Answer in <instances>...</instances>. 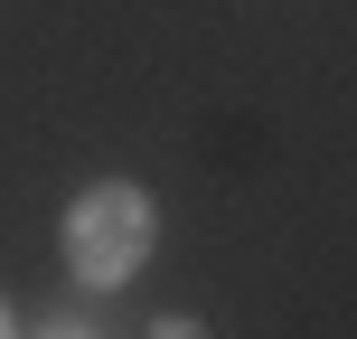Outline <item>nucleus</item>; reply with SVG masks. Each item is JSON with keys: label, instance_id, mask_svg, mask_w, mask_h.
Segmentation results:
<instances>
[{"label": "nucleus", "instance_id": "f257e3e1", "mask_svg": "<svg viewBox=\"0 0 357 339\" xmlns=\"http://www.w3.org/2000/svg\"><path fill=\"white\" fill-rule=\"evenodd\" d=\"M151 236H160L151 189H132V179H94V189H75L56 245H66V273H75V283L113 292V283H132V273L151 264Z\"/></svg>", "mask_w": 357, "mask_h": 339}, {"label": "nucleus", "instance_id": "f03ea898", "mask_svg": "<svg viewBox=\"0 0 357 339\" xmlns=\"http://www.w3.org/2000/svg\"><path fill=\"white\" fill-rule=\"evenodd\" d=\"M151 339H216L207 321H151Z\"/></svg>", "mask_w": 357, "mask_h": 339}, {"label": "nucleus", "instance_id": "7ed1b4c3", "mask_svg": "<svg viewBox=\"0 0 357 339\" xmlns=\"http://www.w3.org/2000/svg\"><path fill=\"white\" fill-rule=\"evenodd\" d=\"M38 339H94L85 321H47V330H38Z\"/></svg>", "mask_w": 357, "mask_h": 339}, {"label": "nucleus", "instance_id": "20e7f679", "mask_svg": "<svg viewBox=\"0 0 357 339\" xmlns=\"http://www.w3.org/2000/svg\"><path fill=\"white\" fill-rule=\"evenodd\" d=\"M0 339H19V321H10V311H0Z\"/></svg>", "mask_w": 357, "mask_h": 339}]
</instances>
